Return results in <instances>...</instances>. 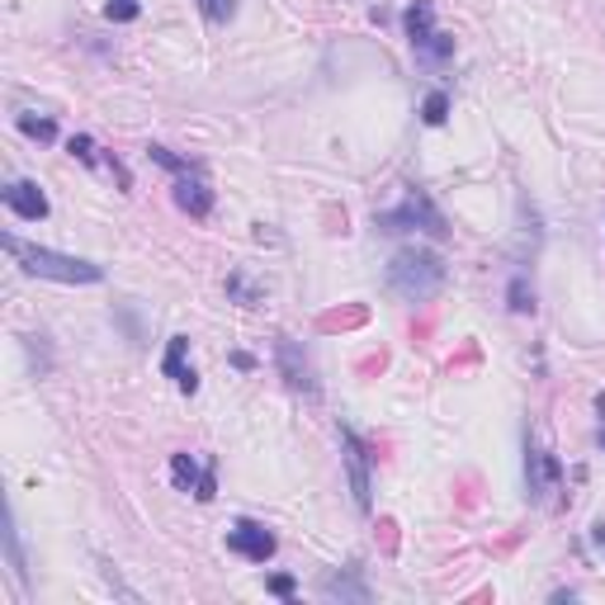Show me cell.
Returning a JSON list of instances; mask_svg holds the SVG:
<instances>
[{
  "label": "cell",
  "mask_w": 605,
  "mask_h": 605,
  "mask_svg": "<svg viewBox=\"0 0 605 605\" xmlns=\"http://www.w3.org/2000/svg\"><path fill=\"white\" fill-rule=\"evenodd\" d=\"M596 412H601V441H605V393L596 397Z\"/></svg>",
  "instance_id": "23"
},
{
  "label": "cell",
  "mask_w": 605,
  "mask_h": 605,
  "mask_svg": "<svg viewBox=\"0 0 605 605\" xmlns=\"http://www.w3.org/2000/svg\"><path fill=\"white\" fill-rule=\"evenodd\" d=\"M265 586H270V592H275V596H284V601H289V596H294V577H270V582H265Z\"/></svg>",
  "instance_id": "22"
},
{
  "label": "cell",
  "mask_w": 605,
  "mask_h": 605,
  "mask_svg": "<svg viewBox=\"0 0 605 605\" xmlns=\"http://www.w3.org/2000/svg\"><path fill=\"white\" fill-rule=\"evenodd\" d=\"M147 157L157 161V166H166V171H176V176H190L194 166L184 161V157H176V151H166V147H147Z\"/></svg>",
  "instance_id": "19"
},
{
  "label": "cell",
  "mask_w": 605,
  "mask_h": 605,
  "mask_svg": "<svg viewBox=\"0 0 605 605\" xmlns=\"http://www.w3.org/2000/svg\"><path fill=\"white\" fill-rule=\"evenodd\" d=\"M275 360H279V374H284V383H289L294 393L317 397V369H312L308 355H302L298 341H279V346H275Z\"/></svg>",
  "instance_id": "8"
},
{
  "label": "cell",
  "mask_w": 605,
  "mask_h": 605,
  "mask_svg": "<svg viewBox=\"0 0 605 605\" xmlns=\"http://www.w3.org/2000/svg\"><path fill=\"white\" fill-rule=\"evenodd\" d=\"M6 209L14 217H29V223H43V217H47V194L33 180H10L6 184Z\"/></svg>",
  "instance_id": "11"
},
{
  "label": "cell",
  "mask_w": 605,
  "mask_h": 605,
  "mask_svg": "<svg viewBox=\"0 0 605 605\" xmlns=\"http://www.w3.org/2000/svg\"><path fill=\"white\" fill-rule=\"evenodd\" d=\"M190 355V336H171V346H166V360H161V369H166V379L176 383V389L190 397V393H199V374H194V364L184 360Z\"/></svg>",
  "instance_id": "10"
},
{
  "label": "cell",
  "mask_w": 605,
  "mask_h": 605,
  "mask_svg": "<svg viewBox=\"0 0 605 605\" xmlns=\"http://www.w3.org/2000/svg\"><path fill=\"white\" fill-rule=\"evenodd\" d=\"M138 10H142V0H105V14L114 24H132L138 20Z\"/></svg>",
  "instance_id": "18"
},
{
  "label": "cell",
  "mask_w": 605,
  "mask_h": 605,
  "mask_svg": "<svg viewBox=\"0 0 605 605\" xmlns=\"http://www.w3.org/2000/svg\"><path fill=\"white\" fill-rule=\"evenodd\" d=\"M66 151H72V157H81V161H86V166H95V142L86 138V132H76V138H72V142H66Z\"/></svg>",
  "instance_id": "21"
},
{
  "label": "cell",
  "mask_w": 605,
  "mask_h": 605,
  "mask_svg": "<svg viewBox=\"0 0 605 605\" xmlns=\"http://www.w3.org/2000/svg\"><path fill=\"white\" fill-rule=\"evenodd\" d=\"M511 312H534V289H526V279H511Z\"/></svg>",
  "instance_id": "20"
},
{
  "label": "cell",
  "mask_w": 605,
  "mask_h": 605,
  "mask_svg": "<svg viewBox=\"0 0 605 605\" xmlns=\"http://www.w3.org/2000/svg\"><path fill=\"white\" fill-rule=\"evenodd\" d=\"M176 204L190 213V217H209L213 213V190H209V180L190 171V176H180L176 180Z\"/></svg>",
  "instance_id": "12"
},
{
  "label": "cell",
  "mask_w": 605,
  "mask_h": 605,
  "mask_svg": "<svg viewBox=\"0 0 605 605\" xmlns=\"http://www.w3.org/2000/svg\"><path fill=\"white\" fill-rule=\"evenodd\" d=\"M422 119H426L431 128H441V124L449 119V95H445V91H431V95H426V105H422Z\"/></svg>",
  "instance_id": "16"
},
{
  "label": "cell",
  "mask_w": 605,
  "mask_h": 605,
  "mask_svg": "<svg viewBox=\"0 0 605 605\" xmlns=\"http://www.w3.org/2000/svg\"><path fill=\"white\" fill-rule=\"evenodd\" d=\"M6 251L20 261V270L33 275V279H57V284H99V279H105V270H99L95 261L66 256V251H53V246L20 242L14 232H6Z\"/></svg>",
  "instance_id": "1"
},
{
  "label": "cell",
  "mask_w": 605,
  "mask_h": 605,
  "mask_svg": "<svg viewBox=\"0 0 605 605\" xmlns=\"http://www.w3.org/2000/svg\"><path fill=\"white\" fill-rule=\"evenodd\" d=\"M14 124H20L24 138H39V142H53V138H57V124H53V119H33V114H20Z\"/></svg>",
  "instance_id": "15"
},
{
  "label": "cell",
  "mask_w": 605,
  "mask_h": 605,
  "mask_svg": "<svg viewBox=\"0 0 605 605\" xmlns=\"http://www.w3.org/2000/svg\"><path fill=\"white\" fill-rule=\"evenodd\" d=\"M563 482V464L559 454L540 441H526V487H530V501H549V492H559Z\"/></svg>",
  "instance_id": "5"
},
{
  "label": "cell",
  "mask_w": 605,
  "mask_h": 605,
  "mask_svg": "<svg viewBox=\"0 0 605 605\" xmlns=\"http://www.w3.org/2000/svg\"><path fill=\"white\" fill-rule=\"evenodd\" d=\"M374 223H379L383 232H416V227H422V232H431V237H445V232H449V227H445V213L435 209L431 194H422V190H412L397 209L379 213Z\"/></svg>",
  "instance_id": "3"
},
{
  "label": "cell",
  "mask_w": 605,
  "mask_h": 605,
  "mask_svg": "<svg viewBox=\"0 0 605 605\" xmlns=\"http://www.w3.org/2000/svg\"><path fill=\"white\" fill-rule=\"evenodd\" d=\"M322 596L327 601H369V586H364V573L360 567H346V573H327L322 577Z\"/></svg>",
  "instance_id": "13"
},
{
  "label": "cell",
  "mask_w": 605,
  "mask_h": 605,
  "mask_svg": "<svg viewBox=\"0 0 605 605\" xmlns=\"http://www.w3.org/2000/svg\"><path fill=\"white\" fill-rule=\"evenodd\" d=\"M171 478L180 492H194L199 501H213L217 482H213V459L209 464H194V454H171Z\"/></svg>",
  "instance_id": "9"
},
{
  "label": "cell",
  "mask_w": 605,
  "mask_h": 605,
  "mask_svg": "<svg viewBox=\"0 0 605 605\" xmlns=\"http://www.w3.org/2000/svg\"><path fill=\"white\" fill-rule=\"evenodd\" d=\"M389 289L407 302H426L445 289V261L435 251H422V246H407L397 251L389 261Z\"/></svg>",
  "instance_id": "2"
},
{
  "label": "cell",
  "mask_w": 605,
  "mask_h": 605,
  "mask_svg": "<svg viewBox=\"0 0 605 605\" xmlns=\"http://www.w3.org/2000/svg\"><path fill=\"white\" fill-rule=\"evenodd\" d=\"M341 454H346V474H350V492H355V507L369 511V487H374V482H369V459H374V454H369V445H364L350 426H341Z\"/></svg>",
  "instance_id": "7"
},
{
  "label": "cell",
  "mask_w": 605,
  "mask_h": 605,
  "mask_svg": "<svg viewBox=\"0 0 605 605\" xmlns=\"http://www.w3.org/2000/svg\"><path fill=\"white\" fill-rule=\"evenodd\" d=\"M407 39H412L416 57H422L426 66H445L454 57V39L445 29H435V10L426 6V0H416V6L407 10Z\"/></svg>",
  "instance_id": "4"
},
{
  "label": "cell",
  "mask_w": 605,
  "mask_h": 605,
  "mask_svg": "<svg viewBox=\"0 0 605 605\" xmlns=\"http://www.w3.org/2000/svg\"><path fill=\"white\" fill-rule=\"evenodd\" d=\"M596 544H605V526H596Z\"/></svg>",
  "instance_id": "24"
},
{
  "label": "cell",
  "mask_w": 605,
  "mask_h": 605,
  "mask_svg": "<svg viewBox=\"0 0 605 605\" xmlns=\"http://www.w3.org/2000/svg\"><path fill=\"white\" fill-rule=\"evenodd\" d=\"M6 553L20 586H29V563H24V544H20V526H14V511H6Z\"/></svg>",
  "instance_id": "14"
},
{
  "label": "cell",
  "mask_w": 605,
  "mask_h": 605,
  "mask_svg": "<svg viewBox=\"0 0 605 605\" xmlns=\"http://www.w3.org/2000/svg\"><path fill=\"white\" fill-rule=\"evenodd\" d=\"M199 10H204L209 24H227L237 14V0H199Z\"/></svg>",
  "instance_id": "17"
},
{
  "label": "cell",
  "mask_w": 605,
  "mask_h": 605,
  "mask_svg": "<svg viewBox=\"0 0 605 605\" xmlns=\"http://www.w3.org/2000/svg\"><path fill=\"white\" fill-rule=\"evenodd\" d=\"M227 549L237 553V559H246V563H270L279 540L265 526H256V520H237V526L227 530Z\"/></svg>",
  "instance_id": "6"
}]
</instances>
